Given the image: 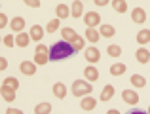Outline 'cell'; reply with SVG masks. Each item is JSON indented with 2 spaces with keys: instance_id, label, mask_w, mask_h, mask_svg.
Returning <instances> with one entry per match:
<instances>
[{
  "instance_id": "27",
  "label": "cell",
  "mask_w": 150,
  "mask_h": 114,
  "mask_svg": "<svg viewBox=\"0 0 150 114\" xmlns=\"http://www.w3.org/2000/svg\"><path fill=\"white\" fill-rule=\"evenodd\" d=\"M84 46H86V42H84V38H82V36H76L72 42H70L72 52H80V50H84Z\"/></svg>"
},
{
  "instance_id": "18",
  "label": "cell",
  "mask_w": 150,
  "mask_h": 114,
  "mask_svg": "<svg viewBox=\"0 0 150 114\" xmlns=\"http://www.w3.org/2000/svg\"><path fill=\"white\" fill-rule=\"evenodd\" d=\"M114 97V86L112 84H108V86H105V88H103V91H101V101H110Z\"/></svg>"
},
{
  "instance_id": "36",
  "label": "cell",
  "mask_w": 150,
  "mask_h": 114,
  "mask_svg": "<svg viewBox=\"0 0 150 114\" xmlns=\"http://www.w3.org/2000/svg\"><path fill=\"white\" fill-rule=\"evenodd\" d=\"M36 53H48V48L44 44H38L36 46Z\"/></svg>"
},
{
  "instance_id": "40",
  "label": "cell",
  "mask_w": 150,
  "mask_h": 114,
  "mask_svg": "<svg viewBox=\"0 0 150 114\" xmlns=\"http://www.w3.org/2000/svg\"><path fill=\"white\" fill-rule=\"evenodd\" d=\"M106 114H120V112H118V110H114V108H112V110H108Z\"/></svg>"
},
{
  "instance_id": "15",
  "label": "cell",
  "mask_w": 150,
  "mask_h": 114,
  "mask_svg": "<svg viewBox=\"0 0 150 114\" xmlns=\"http://www.w3.org/2000/svg\"><path fill=\"white\" fill-rule=\"evenodd\" d=\"M61 36H63V42H69V44H70V42H72L78 34H76V30H74V29L65 27V29H61Z\"/></svg>"
},
{
  "instance_id": "3",
  "label": "cell",
  "mask_w": 150,
  "mask_h": 114,
  "mask_svg": "<svg viewBox=\"0 0 150 114\" xmlns=\"http://www.w3.org/2000/svg\"><path fill=\"white\" fill-rule=\"evenodd\" d=\"M84 23L88 29H95L101 25V15L97 11H88V13H84Z\"/></svg>"
},
{
  "instance_id": "8",
  "label": "cell",
  "mask_w": 150,
  "mask_h": 114,
  "mask_svg": "<svg viewBox=\"0 0 150 114\" xmlns=\"http://www.w3.org/2000/svg\"><path fill=\"white\" fill-rule=\"evenodd\" d=\"M55 15H57V19L61 21V19H67L70 15V10H69V4H63L59 2L57 6H55Z\"/></svg>"
},
{
  "instance_id": "4",
  "label": "cell",
  "mask_w": 150,
  "mask_h": 114,
  "mask_svg": "<svg viewBox=\"0 0 150 114\" xmlns=\"http://www.w3.org/2000/svg\"><path fill=\"white\" fill-rule=\"evenodd\" d=\"M122 99L127 105H137L141 97L137 95V91H133V89H124V91H122Z\"/></svg>"
},
{
  "instance_id": "35",
  "label": "cell",
  "mask_w": 150,
  "mask_h": 114,
  "mask_svg": "<svg viewBox=\"0 0 150 114\" xmlns=\"http://www.w3.org/2000/svg\"><path fill=\"white\" fill-rule=\"evenodd\" d=\"M6 69H8V59L0 57V70H6Z\"/></svg>"
},
{
  "instance_id": "28",
  "label": "cell",
  "mask_w": 150,
  "mask_h": 114,
  "mask_svg": "<svg viewBox=\"0 0 150 114\" xmlns=\"http://www.w3.org/2000/svg\"><path fill=\"white\" fill-rule=\"evenodd\" d=\"M86 38H88L91 44H95V42H99V30H95V29H86Z\"/></svg>"
},
{
  "instance_id": "24",
  "label": "cell",
  "mask_w": 150,
  "mask_h": 114,
  "mask_svg": "<svg viewBox=\"0 0 150 114\" xmlns=\"http://www.w3.org/2000/svg\"><path fill=\"white\" fill-rule=\"evenodd\" d=\"M2 86H6V88H10V89H13V91H17V88H19V80L15 76H8L6 80H4V84Z\"/></svg>"
},
{
  "instance_id": "17",
  "label": "cell",
  "mask_w": 150,
  "mask_h": 114,
  "mask_svg": "<svg viewBox=\"0 0 150 114\" xmlns=\"http://www.w3.org/2000/svg\"><path fill=\"white\" fill-rule=\"evenodd\" d=\"M29 42H30L29 33H19L17 36H15V46H17V48H27Z\"/></svg>"
},
{
  "instance_id": "7",
  "label": "cell",
  "mask_w": 150,
  "mask_h": 114,
  "mask_svg": "<svg viewBox=\"0 0 150 114\" xmlns=\"http://www.w3.org/2000/svg\"><path fill=\"white\" fill-rule=\"evenodd\" d=\"M80 107H82V110H88V112H91L93 108L97 107V99L95 97H82V101H80Z\"/></svg>"
},
{
  "instance_id": "10",
  "label": "cell",
  "mask_w": 150,
  "mask_h": 114,
  "mask_svg": "<svg viewBox=\"0 0 150 114\" xmlns=\"http://www.w3.org/2000/svg\"><path fill=\"white\" fill-rule=\"evenodd\" d=\"M19 70H21L25 76H33V74L36 72V65H34L33 61H23L21 65H19Z\"/></svg>"
},
{
  "instance_id": "21",
  "label": "cell",
  "mask_w": 150,
  "mask_h": 114,
  "mask_svg": "<svg viewBox=\"0 0 150 114\" xmlns=\"http://www.w3.org/2000/svg\"><path fill=\"white\" fill-rule=\"evenodd\" d=\"M129 82H131L133 88H144V86H146V80H144V76H141V74H133V76L129 78Z\"/></svg>"
},
{
  "instance_id": "29",
  "label": "cell",
  "mask_w": 150,
  "mask_h": 114,
  "mask_svg": "<svg viewBox=\"0 0 150 114\" xmlns=\"http://www.w3.org/2000/svg\"><path fill=\"white\" fill-rule=\"evenodd\" d=\"M50 59H48V53H34V59H33V63L34 65H46Z\"/></svg>"
},
{
  "instance_id": "41",
  "label": "cell",
  "mask_w": 150,
  "mask_h": 114,
  "mask_svg": "<svg viewBox=\"0 0 150 114\" xmlns=\"http://www.w3.org/2000/svg\"><path fill=\"white\" fill-rule=\"evenodd\" d=\"M146 114H150V107H148V110H146Z\"/></svg>"
},
{
  "instance_id": "31",
  "label": "cell",
  "mask_w": 150,
  "mask_h": 114,
  "mask_svg": "<svg viewBox=\"0 0 150 114\" xmlns=\"http://www.w3.org/2000/svg\"><path fill=\"white\" fill-rule=\"evenodd\" d=\"M59 23H61L59 19H53V21H50L48 25H46V30H48V33H55V30L59 29Z\"/></svg>"
},
{
  "instance_id": "13",
  "label": "cell",
  "mask_w": 150,
  "mask_h": 114,
  "mask_svg": "<svg viewBox=\"0 0 150 114\" xmlns=\"http://www.w3.org/2000/svg\"><path fill=\"white\" fill-rule=\"evenodd\" d=\"M10 27L13 33H23V29H25V19L23 17H13L10 21Z\"/></svg>"
},
{
  "instance_id": "30",
  "label": "cell",
  "mask_w": 150,
  "mask_h": 114,
  "mask_svg": "<svg viewBox=\"0 0 150 114\" xmlns=\"http://www.w3.org/2000/svg\"><path fill=\"white\" fill-rule=\"evenodd\" d=\"M106 52H108L110 57H120L122 55V48H120V46H116V44L108 46V50H106Z\"/></svg>"
},
{
  "instance_id": "11",
  "label": "cell",
  "mask_w": 150,
  "mask_h": 114,
  "mask_svg": "<svg viewBox=\"0 0 150 114\" xmlns=\"http://www.w3.org/2000/svg\"><path fill=\"white\" fill-rule=\"evenodd\" d=\"M84 76H86V82H95L97 78H99V70H97V67H86L84 69Z\"/></svg>"
},
{
  "instance_id": "32",
  "label": "cell",
  "mask_w": 150,
  "mask_h": 114,
  "mask_svg": "<svg viewBox=\"0 0 150 114\" xmlns=\"http://www.w3.org/2000/svg\"><path fill=\"white\" fill-rule=\"evenodd\" d=\"M2 42H4V46H6V48H13V46H15V36L8 34V36L2 38Z\"/></svg>"
},
{
  "instance_id": "1",
  "label": "cell",
  "mask_w": 150,
  "mask_h": 114,
  "mask_svg": "<svg viewBox=\"0 0 150 114\" xmlns=\"http://www.w3.org/2000/svg\"><path fill=\"white\" fill-rule=\"evenodd\" d=\"M72 48H70L69 42H55L51 48H48V59L50 61H61V59H67L72 55Z\"/></svg>"
},
{
  "instance_id": "39",
  "label": "cell",
  "mask_w": 150,
  "mask_h": 114,
  "mask_svg": "<svg viewBox=\"0 0 150 114\" xmlns=\"http://www.w3.org/2000/svg\"><path fill=\"white\" fill-rule=\"evenodd\" d=\"M95 4H97V6H106V2H105V0H97Z\"/></svg>"
},
{
  "instance_id": "38",
  "label": "cell",
  "mask_w": 150,
  "mask_h": 114,
  "mask_svg": "<svg viewBox=\"0 0 150 114\" xmlns=\"http://www.w3.org/2000/svg\"><path fill=\"white\" fill-rule=\"evenodd\" d=\"M127 114H146L144 110H139V108H137V110H131V112H127Z\"/></svg>"
},
{
  "instance_id": "19",
  "label": "cell",
  "mask_w": 150,
  "mask_h": 114,
  "mask_svg": "<svg viewBox=\"0 0 150 114\" xmlns=\"http://www.w3.org/2000/svg\"><path fill=\"white\" fill-rule=\"evenodd\" d=\"M114 34H116V29H114L112 25H101V29H99V36H106V38H112Z\"/></svg>"
},
{
  "instance_id": "5",
  "label": "cell",
  "mask_w": 150,
  "mask_h": 114,
  "mask_svg": "<svg viewBox=\"0 0 150 114\" xmlns=\"http://www.w3.org/2000/svg\"><path fill=\"white\" fill-rule=\"evenodd\" d=\"M69 10H70V15H72V17H82V15H84V2L74 0L72 4H69Z\"/></svg>"
},
{
  "instance_id": "9",
  "label": "cell",
  "mask_w": 150,
  "mask_h": 114,
  "mask_svg": "<svg viewBox=\"0 0 150 114\" xmlns=\"http://www.w3.org/2000/svg\"><path fill=\"white\" fill-rule=\"evenodd\" d=\"M42 36H44V27L42 25H33L30 27V33H29V38L34 42H40Z\"/></svg>"
},
{
  "instance_id": "6",
  "label": "cell",
  "mask_w": 150,
  "mask_h": 114,
  "mask_svg": "<svg viewBox=\"0 0 150 114\" xmlns=\"http://www.w3.org/2000/svg\"><path fill=\"white\" fill-rule=\"evenodd\" d=\"M99 59H101V53H99L97 48H91V46H89V48L86 50V61H88L89 65H95Z\"/></svg>"
},
{
  "instance_id": "22",
  "label": "cell",
  "mask_w": 150,
  "mask_h": 114,
  "mask_svg": "<svg viewBox=\"0 0 150 114\" xmlns=\"http://www.w3.org/2000/svg\"><path fill=\"white\" fill-rule=\"evenodd\" d=\"M125 69H127V67H125L124 63H114V65L110 67V74H112V76H122V74L125 72Z\"/></svg>"
},
{
  "instance_id": "42",
  "label": "cell",
  "mask_w": 150,
  "mask_h": 114,
  "mask_svg": "<svg viewBox=\"0 0 150 114\" xmlns=\"http://www.w3.org/2000/svg\"><path fill=\"white\" fill-rule=\"evenodd\" d=\"M0 40H2V38H0Z\"/></svg>"
},
{
  "instance_id": "33",
  "label": "cell",
  "mask_w": 150,
  "mask_h": 114,
  "mask_svg": "<svg viewBox=\"0 0 150 114\" xmlns=\"http://www.w3.org/2000/svg\"><path fill=\"white\" fill-rule=\"evenodd\" d=\"M25 6H30V8H40L42 2L40 0H25Z\"/></svg>"
},
{
  "instance_id": "37",
  "label": "cell",
  "mask_w": 150,
  "mask_h": 114,
  "mask_svg": "<svg viewBox=\"0 0 150 114\" xmlns=\"http://www.w3.org/2000/svg\"><path fill=\"white\" fill-rule=\"evenodd\" d=\"M6 114H23V112L19 110V108H13V107H10V108L6 110Z\"/></svg>"
},
{
  "instance_id": "34",
  "label": "cell",
  "mask_w": 150,
  "mask_h": 114,
  "mask_svg": "<svg viewBox=\"0 0 150 114\" xmlns=\"http://www.w3.org/2000/svg\"><path fill=\"white\" fill-rule=\"evenodd\" d=\"M6 25H8V17L4 13H0V29H4Z\"/></svg>"
},
{
  "instance_id": "26",
  "label": "cell",
  "mask_w": 150,
  "mask_h": 114,
  "mask_svg": "<svg viewBox=\"0 0 150 114\" xmlns=\"http://www.w3.org/2000/svg\"><path fill=\"white\" fill-rule=\"evenodd\" d=\"M112 8L118 11V13H125V11H127V2H125V0H114Z\"/></svg>"
},
{
  "instance_id": "2",
  "label": "cell",
  "mask_w": 150,
  "mask_h": 114,
  "mask_svg": "<svg viewBox=\"0 0 150 114\" xmlns=\"http://www.w3.org/2000/svg\"><path fill=\"white\" fill-rule=\"evenodd\" d=\"M93 91V86L86 80H76L72 82V95L74 97H86Z\"/></svg>"
},
{
  "instance_id": "23",
  "label": "cell",
  "mask_w": 150,
  "mask_h": 114,
  "mask_svg": "<svg viewBox=\"0 0 150 114\" xmlns=\"http://www.w3.org/2000/svg\"><path fill=\"white\" fill-rule=\"evenodd\" d=\"M137 42L139 44H148L150 42V29H143L141 33H137Z\"/></svg>"
},
{
  "instance_id": "20",
  "label": "cell",
  "mask_w": 150,
  "mask_h": 114,
  "mask_svg": "<svg viewBox=\"0 0 150 114\" xmlns=\"http://www.w3.org/2000/svg\"><path fill=\"white\" fill-rule=\"evenodd\" d=\"M0 95L4 97V101H8V103H11V101L15 99V91L10 88H6V86H0Z\"/></svg>"
},
{
  "instance_id": "12",
  "label": "cell",
  "mask_w": 150,
  "mask_h": 114,
  "mask_svg": "<svg viewBox=\"0 0 150 114\" xmlns=\"http://www.w3.org/2000/svg\"><path fill=\"white\" fill-rule=\"evenodd\" d=\"M131 19L135 23H144L146 21V11H144L143 8H135V10L131 11Z\"/></svg>"
},
{
  "instance_id": "25",
  "label": "cell",
  "mask_w": 150,
  "mask_h": 114,
  "mask_svg": "<svg viewBox=\"0 0 150 114\" xmlns=\"http://www.w3.org/2000/svg\"><path fill=\"white\" fill-rule=\"evenodd\" d=\"M51 112V105L50 103H38L34 107V114H50Z\"/></svg>"
},
{
  "instance_id": "16",
  "label": "cell",
  "mask_w": 150,
  "mask_h": 114,
  "mask_svg": "<svg viewBox=\"0 0 150 114\" xmlns=\"http://www.w3.org/2000/svg\"><path fill=\"white\" fill-rule=\"evenodd\" d=\"M53 95L57 97V99H65V97H67V86L63 84V82L53 84Z\"/></svg>"
},
{
  "instance_id": "14",
  "label": "cell",
  "mask_w": 150,
  "mask_h": 114,
  "mask_svg": "<svg viewBox=\"0 0 150 114\" xmlns=\"http://www.w3.org/2000/svg\"><path fill=\"white\" fill-rule=\"evenodd\" d=\"M135 57H137V61H139L141 65H146V63L150 61V52L146 48H139L137 53H135Z\"/></svg>"
}]
</instances>
